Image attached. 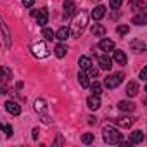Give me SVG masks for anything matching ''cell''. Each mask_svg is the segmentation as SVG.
I'll return each instance as SVG.
<instances>
[{
  "mask_svg": "<svg viewBox=\"0 0 147 147\" xmlns=\"http://www.w3.org/2000/svg\"><path fill=\"white\" fill-rule=\"evenodd\" d=\"M131 49H133L137 54H142V52L145 50V43L140 42V40H135V42H131Z\"/></svg>",
  "mask_w": 147,
  "mask_h": 147,
  "instance_id": "cell-25",
  "label": "cell"
},
{
  "mask_svg": "<svg viewBox=\"0 0 147 147\" xmlns=\"http://www.w3.org/2000/svg\"><path fill=\"white\" fill-rule=\"evenodd\" d=\"M87 106H88V109H92V111H95V109H99L100 107V99H99V95H90L88 99H87Z\"/></svg>",
  "mask_w": 147,
  "mask_h": 147,
  "instance_id": "cell-12",
  "label": "cell"
},
{
  "mask_svg": "<svg viewBox=\"0 0 147 147\" xmlns=\"http://www.w3.org/2000/svg\"><path fill=\"white\" fill-rule=\"evenodd\" d=\"M104 14H106V7H104V5H97V7L92 11V19H94V21H99V19L104 18Z\"/></svg>",
  "mask_w": 147,
  "mask_h": 147,
  "instance_id": "cell-16",
  "label": "cell"
},
{
  "mask_svg": "<svg viewBox=\"0 0 147 147\" xmlns=\"http://www.w3.org/2000/svg\"><path fill=\"white\" fill-rule=\"evenodd\" d=\"M95 123H97V118L90 116V118H88V125H95Z\"/></svg>",
  "mask_w": 147,
  "mask_h": 147,
  "instance_id": "cell-35",
  "label": "cell"
},
{
  "mask_svg": "<svg viewBox=\"0 0 147 147\" xmlns=\"http://www.w3.org/2000/svg\"><path fill=\"white\" fill-rule=\"evenodd\" d=\"M0 130H4L7 137H12V126L11 125H2V123H0Z\"/></svg>",
  "mask_w": 147,
  "mask_h": 147,
  "instance_id": "cell-31",
  "label": "cell"
},
{
  "mask_svg": "<svg viewBox=\"0 0 147 147\" xmlns=\"http://www.w3.org/2000/svg\"><path fill=\"white\" fill-rule=\"evenodd\" d=\"M78 82H80V85H82L83 88H88V85H90V80H88V75H87L85 71L78 73Z\"/></svg>",
  "mask_w": 147,
  "mask_h": 147,
  "instance_id": "cell-22",
  "label": "cell"
},
{
  "mask_svg": "<svg viewBox=\"0 0 147 147\" xmlns=\"http://www.w3.org/2000/svg\"><path fill=\"white\" fill-rule=\"evenodd\" d=\"M11 82V69L0 66V94H7V83Z\"/></svg>",
  "mask_w": 147,
  "mask_h": 147,
  "instance_id": "cell-5",
  "label": "cell"
},
{
  "mask_svg": "<svg viewBox=\"0 0 147 147\" xmlns=\"http://www.w3.org/2000/svg\"><path fill=\"white\" fill-rule=\"evenodd\" d=\"M33 138H35V140H36V138H38V130H36V128H35V130H33Z\"/></svg>",
  "mask_w": 147,
  "mask_h": 147,
  "instance_id": "cell-36",
  "label": "cell"
},
{
  "mask_svg": "<svg viewBox=\"0 0 147 147\" xmlns=\"http://www.w3.org/2000/svg\"><path fill=\"white\" fill-rule=\"evenodd\" d=\"M116 123H118L121 128H130V126L135 123V118H131V116H121L119 119H116Z\"/></svg>",
  "mask_w": 147,
  "mask_h": 147,
  "instance_id": "cell-13",
  "label": "cell"
},
{
  "mask_svg": "<svg viewBox=\"0 0 147 147\" xmlns=\"http://www.w3.org/2000/svg\"><path fill=\"white\" fill-rule=\"evenodd\" d=\"M137 94H138V83L137 82H130L126 85V95L128 97H135Z\"/></svg>",
  "mask_w": 147,
  "mask_h": 147,
  "instance_id": "cell-18",
  "label": "cell"
},
{
  "mask_svg": "<svg viewBox=\"0 0 147 147\" xmlns=\"http://www.w3.org/2000/svg\"><path fill=\"white\" fill-rule=\"evenodd\" d=\"M33 16L36 19V24H40V26H45L49 23V12H47V9H38V11L33 12Z\"/></svg>",
  "mask_w": 147,
  "mask_h": 147,
  "instance_id": "cell-7",
  "label": "cell"
},
{
  "mask_svg": "<svg viewBox=\"0 0 147 147\" xmlns=\"http://www.w3.org/2000/svg\"><path fill=\"white\" fill-rule=\"evenodd\" d=\"M76 14V5H75V2L73 0H66L64 2V16L66 18H73Z\"/></svg>",
  "mask_w": 147,
  "mask_h": 147,
  "instance_id": "cell-10",
  "label": "cell"
},
{
  "mask_svg": "<svg viewBox=\"0 0 147 147\" xmlns=\"http://www.w3.org/2000/svg\"><path fill=\"white\" fill-rule=\"evenodd\" d=\"M97 61H99V67H100V69H104V71H111V67H113V61H111V57H109L107 54H100Z\"/></svg>",
  "mask_w": 147,
  "mask_h": 147,
  "instance_id": "cell-8",
  "label": "cell"
},
{
  "mask_svg": "<svg viewBox=\"0 0 147 147\" xmlns=\"http://www.w3.org/2000/svg\"><path fill=\"white\" fill-rule=\"evenodd\" d=\"M92 33H94L95 36H104V35H106V28H104L102 24H99V23H97V24H94V26H92Z\"/></svg>",
  "mask_w": 147,
  "mask_h": 147,
  "instance_id": "cell-24",
  "label": "cell"
},
{
  "mask_svg": "<svg viewBox=\"0 0 147 147\" xmlns=\"http://www.w3.org/2000/svg\"><path fill=\"white\" fill-rule=\"evenodd\" d=\"M33 107H35V111L42 116V121H43V123H50V121H52V119L47 116V102H45L43 99H36Z\"/></svg>",
  "mask_w": 147,
  "mask_h": 147,
  "instance_id": "cell-6",
  "label": "cell"
},
{
  "mask_svg": "<svg viewBox=\"0 0 147 147\" xmlns=\"http://www.w3.org/2000/svg\"><path fill=\"white\" fill-rule=\"evenodd\" d=\"M102 138H104V142H106V144L114 145V144H119V140H121V133H119V130H118V128L106 125V126L102 128Z\"/></svg>",
  "mask_w": 147,
  "mask_h": 147,
  "instance_id": "cell-1",
  "label": "cell"
},
{
  "mask_svg": "<svg viewBox=\"0 0 147 147\" xmlns=\"http://www.w3.org/2000/svg\"><path fill=\"white\" fill-rule=\"evenodd\" d=\"M113 59H114V62H118L119 66H125V64H126V55H125V52H121V50H114Z\"/></svg>",
  "mask_w": 147,
  "mask_h": 147,
  "instance_id": "cell-17",
  "label": "cell"
},
{
  "mask_svg": "<svg viewBox=\"0 0 147 147\" xmlns=\"http://www.w3.org/2000/svg\"><path fill=\"white\" fill-rule=\"evenodd\" d=\"M133 23H135V24H138V26L145 24V23H147V16H145V12H142V14H137V16H133Z\"/></svg>",
  "mask_w": 147,
  "mask_h": 147,
  "instance_id": "cell-26",
  "label": "cell"
},
{
  "mask_svg": "<svg viewBox=\"0 0 147 147\" xmlns=\"http://www.w3.org/2000/svg\"><path fill=\"white\" fill-rule=\"evenodd\" d=\"M123 80H125V75H123V73H113V75L106 76L104 85H106V88H116V87H119V85L123 83Z\"/></svg>",
  "mask_w": 147,
  "mask_h": 147,
  "instance_id": "cell-4",
  "label": "cell"
},
{
  "mask_svg": "<svg viewBox=\"0 0 147 147\" xmlns=\"http://www.w3.org/2000/svg\"><path fill=\"white\" fill-rule=\"evenodd\" d=\"M0 31L4 33V38H5V45L7 47H11V43H12V40H11V33L7 31V28H5V24H4V19L0 18Z\"/></svg>",
  "mask_w": 147,
  "mask_h": 147,
  "instance_id": "cell-19",
  "label": "cell"
},
{
  "mask_svg": "<svg viewBox=\"0 0 147 147\" xmlns=\"http://www.w3.org/2000/svg\"><path fill=\"white\" fill-rule=\"evenodd\" d=\"M5 111L9 114H12V116H19L21 114V106L18 102H14V100H7L5 102Z\"/></svg>",
  "mask_w": 147,
  "mask_h": 147,
  "instance_id": "cell-9",
  "label": "cell"
},
{
  "mask_svg": "<svg viewBox=\"0 0 147 147\" xmlns=\"http://www.w3.org/2000/svg\"><path fill=\"white\" fill-rule=\"evenodd\" d=\"M140 80H147V67H142V71H140V76H138Z\"/></svg>",
  "mask_w": 147,
  "mask_h": 147,
  "instance_id": "cell-33",
  "label": "cell"
},
{
  "mask_svg": "<svg viewBox=\"0 0 147 147\" xmlns=\"http://www.w3.org/2000/svg\"><path fill=\"white\" fill-rule=\"evenodd\" d=\"M90 66H92V59L87 57V55H82L80 57V67H82V71H87Z\"/></svg>",
  "mask_w": 147,
  "mask_h": 147,
  "instance_id": "cell-23",
  "label": "cell"
},
{
  "mask_svg": "<svg viewBox=\"0 0 147 147\" xmlns=\"http://www.w3.org/2000/svg\"><path fill=\"white\" fill-rule=\"evenodd\" d=\"M128 31H130V28H128L126 24H121V26H118V28H116V33H118V35H121V36H123V35H126Z\"/></svg>",
  "mask_w": 147,
  "mask_h": 147,
  "instance_id": "cell-29",
  "label": "cell"
},
{
  "mask_svg": "<svg viewBox=\"0 0 147 147\" xmlns=\"http://www.w3.org/2000/svg\"><path fill=\"white\" fill-rule=\"evenodd\" d=\"M54 52H55V55H57L59 59H62V57L67 54V47H66V43H57L55 49H54Z\"/></svg>",
  "mask_w": 147,
  "mask_h": 147,
  "instance_id": "cell-21",
  "label": "cell"
},
{
  "mask_svg": "<svg viewBox=\"0 0 147 147\" xmlns=\"http://www.w3.org/2000/svg\"><path fill=\"white\" fill-rule=\"evenodd\" d=\"M33 4H35V0H23V5L24 7H31Z\"/></svg>",
  "mask_w": 147,
  "mask_h": 147,
  "instance_id": "cell-34",
  "label": "cell"
},
{
  "mask_svg": "<svg viewBox=\"0 0 147 147\" xmlns=\"http://www.w3.org/2000/svg\"><path fill=\"white\" fill-rule=\"evenodd\" d=\"M118 109H119V111H123V113H131V111L135 109V104H133V102H130V100H119Z\"/></svg>",
  "mask_w": 147,
  "mask_h": 147,
  "instance_id": "cell-15",
  "label": "cell"
},
{
  "mask_svg": "<svg viewBox=\"0 0 147 147\" xmlns=\"http://www.w3.org/2000/svg\"><path fill=\"white\" fill-rule=\"evenodd\" d=\"M42 36H43L45 40H54V38H55V33H54L50 28H45V26H43V30H42Z\"/></svg>",
  "mask_w": 147,
  "mask_h": 147,
  "instance_id": "cell-27",
  "label": "cell"
},
{
  "mask_svg": "<svg viewBox=\"0 0 147 147\" xmlns=\"http://www.w3.org/2000/svg\"><path fill=\"white\" fill-rule=\"evenodd\" d=\"M94 133H83V137H82V140H83V144H92L94 142Z\"/></svg>",
  "mask_w": 147,
  "mask_h": 147,
  "instance_id": "cell-30",
  "label": "cell"
},
{
  "mask_svg": "<svg viewBox=\"0 0 147 147\" xmlns=\"http://www.w3.org/2000/svg\"><path fill=\"white\" fill-rule=\"evenodd\" d=\"M142 140H144V131L142 130H135L130 135V144H140Z\"/></svg>",
  "mask_w": 147,
  "mask_h": 147,
  "instance_id": "cell-20",
  "label": "cell"
},
{
  "mask_svg": "<svg viewBox=\"0 0 147 147\" xmlns=\"http://www.w3.org/2000/svg\"><path fill=\"white\" fill-rule=\"evenodd\" d=\"M30 49H31V54L38 59H43V57L49 55V47H47L45 42H35V43H31Z\"/></svg>",
  "mask_w": 147,
  "mask_h": 147,
  "instance_id": "cell-3",
  "label": "cell"
},
{
  "mask_svg": "<svg viewBox=\"0 0 147 147\" xmlns=\"http://www.w3.org/2000/svg\"><path fill=\"white\" fill-rule=\"evenodd\" d=\"M121 4H123V0H109V5H111L113 9H119Z\"/></svg>",
  "mask_w": 147,
  "mask_h": 147,
  "instance_id": "cell-32",
  "label": "cell"
},
{
  "mask_svg": "<svg viewBox=\"0 0 147 147\" xmlns=\"http://www.w3.org/2000/svg\"><path fill=\"white\" fill-rule=\"evenodd\" d=\"M88 87H90V90H92L94 95H100V94H102V85H100V83L94 82V83H90Z\"/></svg>",
  "mask_w": 147,
  "mask_h": 147,
  "instance_id": "cell-28",
  "label": "cell"
},
{
  "mask_svg": "<svg viewBox=\"0 0 147 147\" xmlns=\"http://www.w3.org/2000/svg\"><path fill=\"white\" fill-rule=\"evenodd\" d=\"M99 49H100V50H104V52H109V50H113V49H114V42H113V40H109V38H102V40L99 42Z\"/></svg>",
  "mask_w": 147,
  "mask_h": 147,
  "instance_id": "cell-14",
  "label": "cell"
},
{
  "mask_svg": "<svg viewBox=\"0 0 147 147\" xmlns=\"http://www.w3.org/2000/svg\"><path fill=\"white\" fill-rule=\"evenodd\" d=\"M69 35H71V30H69L67 26H62V28H59V30L55 31V38L61 40V42H66V40L69 38Z\"/></svg>",
  "mask_w": 147,
  "mask_h": 147,
  "instance_id": "cell-11",
  "label": "cell"
},
{
  "mask_svg": "<svg viewBox=\"0 0 147 147\" xmlns=\"http://www.w3.org/2000/svg\"><path fill=\"white\" fill-rule=\"evenodd\" d=\"M88 18H90V14H88L87 11H80V12H78V16L75 18V24H73V31H75V36H76V38H78V36L83 33V30L87 28Z\"/></svg>",
  "mask_w": 147,
  "mask_h": 147,
  "instance_id": "cell-2",
  "label": "cell"
}]
</instances>
